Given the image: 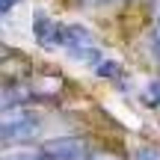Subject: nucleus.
Instances as JSON below:
<instances>
[{"mask_svg":"<svg viewBox=\"0 0 160 160\" xmlns=\"http://www.w3.org/2000/svg\"><path fill=\"white\" fill-rule=\"evenodd\" d=\"M45 128L42 116L27 104H9L0 110V145L6 142H27Z\"/></svg>","mask_w":160,"mask_h":160,"instance_id":"nucleus-1","label":"nucleus"},{"mask_svg":"<svg viewBox=\"0 0 160 160\" xmlns=\"http://www.w3.org/2000/svg\"><path fill=\"white\" fill-rule=\"evenodd\" d=\"M39 151L48 160H80L83 154H89V145L83 137H57V139H48Z\"/></svg>","mask_w":160,"mask_h":160,"instance_id":"nucleus-2","label":"nucleus"},{"mask_svg":"<svg viewBox=\"0 0 160 160\" xmlns=\"http://www.w3.org/2000/svg\"><path fill=\"white\" fill-rule=\"evenodd\" d=\"M33 36L42 48H51V51L53 48H62V24L48 18L45 12H39L33 18Z\"/></svg>","mask_w":160,"mask_h":160,"instance_id":"nucleus-3","label":"nucleus"},{"mask_svg":"<svg viewBox=\"0 0 160 160\" xmlns=\"http://www.w3.org/2000/svg\"><path fill=\"white\" fill-rule=\"evenodd\" d=\"M86 45H95L89 27H83V24H62V48H65V51L86 48Z\"/></svg>","mask_w":160,"mask_h":160,"instance_id":"nucleus-4","label":"nucleus"},{"mask_svg":"<svg viewBox=\"0 0 160 160\" xmlns=\"http://www.w3.org/2000/svg\"><path fill=\"white\" fill-rule=\"evenodd\" d=\"M68 57L74 59V62H83V65H92V68H95V65L104 59V51H98L95 45H86V48H74V51H68Z\"/></svg>","mask_w":160,"mask_h":160,"instance_id":"nucleus-5","label":"nucleus"},{"mask_svg":"<svg viewBox=\"0 0 160 160\" xmlns=\"http://www.w3.org/2000/svg\"><path fill=\"white\" fill-rule=\"evenodd\" d=\"M92 71H95L98 77H104V80H119L122 74H125V68H122V62H119V59H107V57H104V59H101V62H98Z\"/></svg>","mask_w":160,"mask_h":160,"instance_id":"nucleus-6","label":"nucleus"},{"mask_svg":"<svg viewBox=\"0 0 160 160\" xmlns=\"http://www.w3.org/2000/svg\"><path fill=\"white\" fill-rule=\"evenodd\" d=\"M139 98H142L145 107L160 110V80H151V83H145V86H142V92H139Z\"/></svg>","mask_w":160,"mask_h":160,"instance_id":"nucleus-7","label":"nucleus"},{"mask_svg":"<svg viewBox=\"0 0 160 160\" xmlns=\"http://www.w3.org/2000/svg\"><path fill=\"white\" fill-rule=\"evenodd\" d=\"M0 160H48L42 151H27V148H18L9 151V154H0Z\"/></svg>","mask_w":160,"mask_h":160,"instance_id":"nucleus-8","label":"nucleus"},{"mask_svg":"<svg viewBox=\"0 0 160 160\" xmlns=\"http://www.w3.org/2000/svg\"><path fill=\"white\" fill-rule=\"evenodd\" d=\"M133 160H160V145H139L133 151Z\"/></svg>","mask_w":160,"mask_h":160,"instance_id":"nucleus-9","label":"nucleus"},{"mask_svg":"<svg viewBox=\"0 0 160 160\" xmlns=\"http://www.w3.org/2000/svg\"><path fill=\"white\" fill-rule=\"evenodd\" d=\"M148 48H151V53H154V59H160V18H157V24H154V27H151Z\"/></svg>","mask_w":160,"mask_h":160,"instance_id":"nucleus-10","label":"nucleus"},{"mask_svg":"<svg viewBox=\"0 0 160 160\" xmlns=\"http://www.w3.org/2000/svg\"><path fill=\"white\" fill-rule=\"evenodd\" d=\"M80 160H122L119 154H110V151H89V154H83Z\"/></svg>","mask_w":160,"mask_h":160,"instance_id":"nucleus-11","label":"nucleus"},{"mask_svg":"<svg viewBox=\"0 0 160 160\" xmlns=\"http://www.w3.org/2000/svg\"><path fill=\"white\" fill-rule=\"evenodd\" d=\"M18 3H21V0H0V15H6V12L18 9Z\"/></svg>","mask_w":160,"mask_h":160,"instance_id":"nucleus-12","label":"nucleus"},{"mask_svg":"<svg viewBox=\"0 0 160 160\" xmlns=\"http://www.w3.org/2000/svg\"><path fill=\"white\" fill-rule=\"evenodd\" d=\"M6 51H9V48H3V45H0V57H6Z\"/></svg>","mask_w":160,"mask_h":160,"instance_id":"nucleus-13","label":"nucleus"},{"mask_svg":"<svg viewBox=\"0 0 160 160\" xmlns=\"http://www.w3.org/2000/svg\"><path fill=\"white\" fill-rule=\"evenodd\" d=\"M92 3H110V0H92Z\"/></svg>","mask_w":160,"mask_h":160,"instance_id":"nucleus-14","label":"nucleus"}]
</instances>
